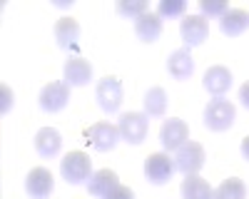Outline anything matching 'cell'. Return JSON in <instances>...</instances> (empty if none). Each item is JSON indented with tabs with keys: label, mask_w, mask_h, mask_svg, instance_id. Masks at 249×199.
I'll return each mask as SVG.
<instances>
[{
	"label": "cell",
	"mask_w": 249,
	"mask_h": 199,
	"mask_svg": "<svg viewBox=\"0 0 249 199\" xmlns=\"http://www.w3.org/2000/svg\"><path fill=\"white\" fill-rule=\"evenodd\" d=\"M147 119L150 117L144 112H124V115H120V122H117L120 137L127 145H142L144 137H147V127H150Z\"/></svg>",
	"instance_id": "4"
},
{
	"label": "cell",
	"mask_w": 249,
	"mask_h": 199,
	"mask_svg": "<svg viewBox=\"0 0 249 199\" xmlns=\"http://www.w3.org/2000/svg\"><path fill=\"white\" fill-rule=\"evenodd\" d=\"M167 70L175 80H190L195 72V60L190 55V48H179L170 55L167 60Z\"/></svg>",
	"instance_id": "17"
},
{
	"label": "cell",
	"mask_w": 249,
	"mask_h": 199,
	"mask_svg": "<svg viewBox=\"0 0 249 199\" xmlns=\"http://www.w3.org/2000/svg\"><path fill=\"white\" fill-rule=\"evenodd\" d=\"M55 189V179H53V172L45 169V167H35L28 172L25 177V192L30 199H48Z\"/></svg>",
	"instance_id": "9"
},
{
	"label": "cell",
	"mask_w": 249,
	"mask_h": 199,
	"mask_svg": "<svg viewBox=\"0 0 249 199\" xmlns=\"http://www.w3.org/2000/svg\"><path fill=\"white\" fill-rule=\"evenodd\" d=\"M214 199H247V187L239 177H230L214 189Z\"/></svg>",
	"instance_id": "22"
},
{
	"label": "cell",
	"mask_w": 249,
	"mask_h": 199,
	"mask_svg": "<svg viewBox=\"0 0 249 199\" xmlns=\"http://www.w3.org/2000/svg\"><path fill=\"white\" fill-rule=\"evenodd\" d=\"M62 149V134L55 127H43L37 130L35 134V152L43 157V159H53L57 157Z\"/></svg>",
	"instance_id": "14"
},
{
	"label": "cell",
	"mask_w": 249,
	"mask_h": 199,
	"mask_svg": "<svg viewBox=\"0 0 249 199\" xmlns=\"http://www.w3.org/2000/svg\"><path fill=\"white\" fill-rule=\"evenodd\" d=\"M135 35L142 40V43H155V40L162 35V17L152 10L140 15L135 20Z\"/></svg>",
	"instance_id": "16"
},
{
	"label": "cell",
	"mask_w": 249,
	"mask_h": 199,
	"mask_svg": "<svg viewBox=\"0 0 249 199\" xmlns=\"http://www.w3.org/2000/svg\"><path fill=\"white\" fill-rule=\"evenodd\" d=\"M60 174L68 184L90 182L92 177V159L85 152H68L60 159Z\"/></svg>",
	"instance_id": "2"
},
{
	"label": "cell",
	"mask_w": 249,
	"mask_h": 199,
	"mask_svg": "<svg viewBox=\"0 0 249 199\" xmlns=\"http://www.w3.org/2000/svg\"><path fill=\"white\" fill-rule=\"evenodd\" d=\"M88 139L90 145L97 149V152H110L117 147L120 142V127L112 125V122H95L90 130H88Z\"/></svg>",
	"instance_id": "10"
},
{
	"label": "cell",
	"mask_w": 249,
	"mask_h": 199,
	"mask_svg": "<svg viewBox=\"0 0 249 199\" xmlns=\"http://www.w3.org/2000/svg\"><path fill=\"white\" fill-rule=\"evenodd\" d=\"M184 10H187V3L184 0H160V5H157V15L164 20V17H179V15H184Z\"/></svg>",
	"instance_id": "24"
},
{
	"label": "cell",
	"mask_w": 249,
	"mask_h": 199,
	"mask_svg": "<svg viewBox=\"0 0 249 199\" xmlns=\"http://www.w3.org/2000/svg\"><path fill=\"white\" fill-rule=\"evenodd\" d=\"M175 157H170V152H155L144 159V177L150 184H164L170 182V177L175 174Z\"/></svg>",
	"instance_id": "5"
},
{
	"label": "cell",
	"mask_w": 249,
	"mask_h": 199,
	"mask_svg": "<svg viewBox=\"0 0 249 199\" xmlns=\"http://www.w3.org/2000/svg\"><path fill=\"white\" fill-rule=\"evenodd\" d=\"M160 142H162L164 152H177L182 145L190 142V127H187V122L177 119V117L164 119L160 127Z\"/></svg>",
	"instance_id": "6"
},
{
	"label": "cell",
	"mask_w": 249,
	"mask_h": 199,
	"mask_svg": "<svg viewBox=\"0 0 249 199\" xmlns=\"http://www.w3.org/2000/svg\"><path fill=\"white\" fill-rule=\"evenodd\" d=\"M179 192H182V199H214V189L199 174H187L182 179Z\"/></svg>",
	"instance_id": "19"
},
{
	"label": "cell",
	"mask_w": 249,
	"mask_h": 199,
	"mask_svg": "<svg viewBox=\"0 0 249 199\" xmlns=\"http://www.w3.org/2000/svg\"><path fill=\"white\" fill-rule=\"evenodd\" d=\"M13 102H15V95H13V90H10L8 85H3V87H0V112L8 115V112L13 110Z\"/></svg>",
	"instance_id": "26"
},
{
	"label": "cell",
	"mask_w": 249,
	"mask_h": 199,
	"mask_svg": "<svg viewBox=\"0 0 249 199\" xmlns=\"http://www.w3.org/2000/svg\"><path fill=\"white\" fill-rule=\"evenodd\" d=\"M230 5L224 0H199V15L202 17H222Z\"/></svg>",
	"instance_id": "25"
},
{
	"label": "cell",
	"mask_w": 249,
	"mask_h": 199,
	"mask_svg": "<svg viewBox=\"0 0 249 199\" xmlns=\"http://www.w3.org/2000/svg\"><path fill=\"white\" fill-rule=\"evenodd\" d=\"M102 199H135V192L130 187H124V184H117L110 194H105Z\"/></svg>",
	"instance_id": "27"
},
{
	"label": "cell",
	"mask_w": 249,
	"mask_h": 199,
	"mask_svg": "<svg viewBox=\"0 0 249 199\" xmlns=\"http://www.w3.org/2000/svg\"><path fill=\"white\" fill-rule=\"evenodd\" d=\"M179 35H182L187 48H197L207 40V35H210V23H207V17H202V15H187L179 25Z\"/></svg>",
	"instance_id": "11"
},
{
	"label": "cell",
	"mask_w": 249,
	"mask_h": 199,
	"mask_svg": "<svg viewBox=\"0 0 249 199\" xmlns=\"http://www.w3.org/2000/svg\"><path fill=\"white\" fill-rule=\"evenodd\" d=\"M62 75H65V85L70 87H82L88 85L92 80V65L88 63L85 57L80 55H70L65 60V70H62Z\"/></svg>",
	"instance_id": "12"
},
{
	"label": "cell",
	"mask_w": 249,
	"mask_h": 199,
	"mask_svg": "<svg viewBox=\"0 0 249 199\" xmlns=\"http://www.w3.org/2000/svg\"><path fill=\"white\" fill-rule=\"evenodd\" d=\"M115 10H117V15L127 17V20H137L140 15L147 13V3L144 0H117Z\"/></svg>",
	"instance_id": "23"
},
{
	"label": "cell",
	"mask_w": 249,
	"mask_h": 199,
	"mask_svg": "<svg viewBox=\"0 0 249 199\" xmlns=\"http://www.w3.org/2000/svg\"><path fill=\"white\" fill-rule=\"evenodd\" d=\"M204 147L199 142H187L182 145L177 152H175V167L187 177V174H197L202 167H204Z\"/></svg>",
	"instance_id": "7"
},
{
	"label": "cell",
	"mask_w": 249,
	"mask_h": 199,
	"mask_svg": "<svg viewBox=\"0 0 249 199\" xmlns=\"http://www.w3.org/2000/svg\"><path fill=\"white\" fill-rule=\"evenodd\" d=\"M37 102H40V107H43L45 112L65 110L68 102H70V85H65V83H48L43 90H40Z\"/></svg>",
	"instance_id": "8"
},
{
	"label": "cell",
	"mask_w": 249,
	"mask_h": 199,
	"mask_svg": "<svg viewBox=\"0 0 249 199\" xmlns=\"http://www.w3.org/2000/svg\"><path fill=\"white\" fill-rule=\"evenodd\" d=\"M232 72H230V67H224V65H212L210 70L204 72V77H202V85H204V90L210 92V95H214V97H222L227 90L232 87Z\"/></svg>",
	"instance_id": "13"
},
{
	"label": "cell",
	"mask_w": 249,
	"mask_h": 199,
	"mask_svg": "<svg viewBox=\"0 0 249 199\" xmlns=\"http://www.w3.org/2000/svg\"><path fill=\"white\" fill-rule=\"evenodd\" d=\"M239 102L249 110V83H244V85L239 87Z\"/></svg>",
	"instance_id": "28"
},
{
	"label": "cell",
	"mask_w": 249,
	"mask_h": 199,
	"mask_svg": "<svg viewBox=\"0 0 249 199\" xmlns=\"http://www.w3.org/2000/svg\"><path fill=\"white\" fill-rule=\"evenodd\" d=\"M242 157H244L247 162H249V134L242 139Z\"/></svg>",
	"instance_id": "29"
},
{
	"label": "cell",
	"mask_w": 249,
	"mask_h": 199,
	"mask_svg": "<svg viewBox=\"0 0 249 199\" xmlns=\"http://www.w3.org/2000/svg\"><path fill=\"white\" fill-rule=\"evenodd\" d=\"M219 28L227 37H237L249 28V13L242 8H230L222 17H219Z\"/></svg>",
	"instance_id": "18"
},
{
	"label": "cell",
	"mask_w": 249,
	"mask_h": 199,
	"mask_svg": "<svg viewBox=\"0 0 249 199\" xmlns=\"http://www.w3.org/2000/svg\"><path fill=\"white\" fill-rule=\"evenodd\" d=\"M55 40L62 50H75L77 48V40H80V23L75 17L65 15L55 23Z\"/></svg>",
	"instance_id": "15"
},
{
	"label": "cell",
	"mask_w": 249,
	"mask_h": 199,
	"mask_svg": "<svg viewBox=\"0 0 249 199\" xmlns=\"http://www.w3.org/2000/svg\"><path fill=\"white\" fill-rule=\"evenodd\" d=\"M142 105H144V115L147 117H164V112H167V92L162 87H150L144 92Z\"/></svg>",
	"instance_id": "21"
},
{
	"label": "cell",
	"mask_w": 249,
	"mask_h": 199,
	"mask_svg": "<svg viewBox=\"0 0 249 199\" xmlns=\"http://www.w3.org/2000/svg\"><path fill=\"white\" fill-rule=\"evenodd\" d=\"M122 97H124L122 83H120L115 75H105V77H102L100 83H97V87H95V100H97V105H100L102 112H107V115H115V112L120 110Z\"/></svg>",
	"instance_id": "3"
},
{
	"label": "cell",
	"mask_w": 249,
	"mask_h": 199,
	"mask_svg": "<svg viewBox=\"0 0 249 199\" xmlns=\"http://www.w3.org/2000/svg\"><path fill=\"white\" fill-rule=\"evenodd\" d=\"M237 119V107L224 97H214L204 107V127L212 132H224L234 125Z\"/></svg>",
	"instance_id": "1"
},
{
	"label": "cell",
	"mask_w": 249,
	"mask_h": 199,
	"mask_svg": "<svg viewBox=\"0 0 249 199\" xmlns=\"http://www.w3.org/2000/svg\"><path fill=\"white\" fill-rule=\"evenodd\" d=\"M117 184H120V177H117L112 169H97V172H92L90 182H88V192H90L92 197L102 199L105 194H110Z\"/></svg>",
	"instance_id": "20"
}]
</instances>
